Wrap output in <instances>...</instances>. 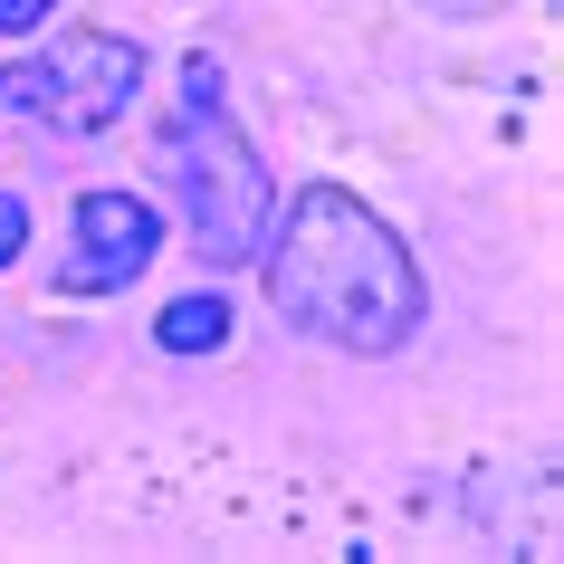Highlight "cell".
<instances>
[{
	"mask_svg": "<svg viewBox=\"0 0 564 564\" xmlns=\"http://www.w3.org/2000/svg\"><path fill=\"white\" fill-rule=\"evenodd\" d=\"M268 306L288 326L345 345V355H392L431 297H421V268L402 259V239L355 192L316 182V192L288 202V230L268 249Z\"/></svg>",
	"mask_w": 564,
	"mask_h": 564,
	"instance_id": "obj_1",
	"label": "cell"
},
{
	"mask_svg": "<svg viewBox=\"0 0 564 564\" xmlns=\"http://www.w3.org/2000/svg\"><path fill=\"white\" fill-rule=\"evenodd\" d=\"M163 182H173V202L192 210V249H202V268H239V259H259V249H268L278 192H268L259 153L239 144L210 58H182V96H173V124H163Z\"/></svg>",
	"mask_w": 564,
	"mask_h": 564,
	"instance_id": "obj_2",
	"label": "cell"
},
{
	"mask_svg": "<svg viewBox=\"0 0 564 564\" xmlns=\"http://www.w3.org/2000/svg\"><path fill=\"white\" fill-rule=\"evenodd\" d=\"M144 87V48L116 30H67L58 48H39V58H10L0 67V96L20 106V116L58 124V134H96V124H116Z\"/></svg>",
	"mask_w": 564,
	"mask_h": 564,
	"instance_id": "obj_3",
	"label": "cell"
},
{
	"mask_svg": "<svg viewBox=\"0 0 564 564\" xmlns=\"http://www.w3.org/2000/svg\"><path fill=\"white\" fill-rule=\"evenodd\" d=\"M163 249V210L134 202V192H87L67 210V259H58V288L67 297H106V288H134Z\"/></svg>",
	"mask_w": 564,
	"mask_h": 564,
	"instance_id": "obj_4",
	"label": "cell"
},
{
	"mask_svg": "<svg viewBox=\"0 0 564 564\" xmlns=\"http://www.w3.org/2000/svg\"><path fill=\"white\" fill-rule=\"evenodd\" d=\"M153 345H163V355H220V345H230V306L220 297H173L153 316Z\"/></svg>",
	"mask_w": 564,
	"mask_h": 564,
	"instance_id": "obj_5",
	"label": "cell"
},
{
	"mask_svg": "<svg viewBox=\"0 0 564 564\" xmlns=\"http://www.w3.org/2000/svg\"><path fill=\"white\" fill-rule=\"evenodd\" d=\"M20 239H30V210H20V202H10V192H0V268L20 259Z\"/></svg>",
	"mask_w": 564,
	"mask_h": 564,
	"instance_id": "obj_6",
	"label": "cell"
},
{
	"mask_svg": "<svg viewBox=\"0 0 564 564\" xmlns=\"http://www.w3.org/2000/svg\"><path fill=\"white\" fill-rule=\"evenodd\" d=\"M48 10H58V0H0V30L20 39V30H39V20H48Z\"/></svg>",
	"mask_w": 564,
	"mask_h": 564,
	"instance_id": "obj_7",
	"label": "cell"
},
{
	"mask_svg": "<svg viewBox=\"0 0 564 564\" xmlns=\"http://www.w3.org/2000/svg\"><path fill=\"white\" fill-rule=\"evenodd\" d=\"M431 10H441V20H488L498 0H431Z\"/></svg>",
	"mask_w": 564,
	"mask_h": 564,
	"instance_id": "obj_8",
	"label": "cell"
}]
</instances>
